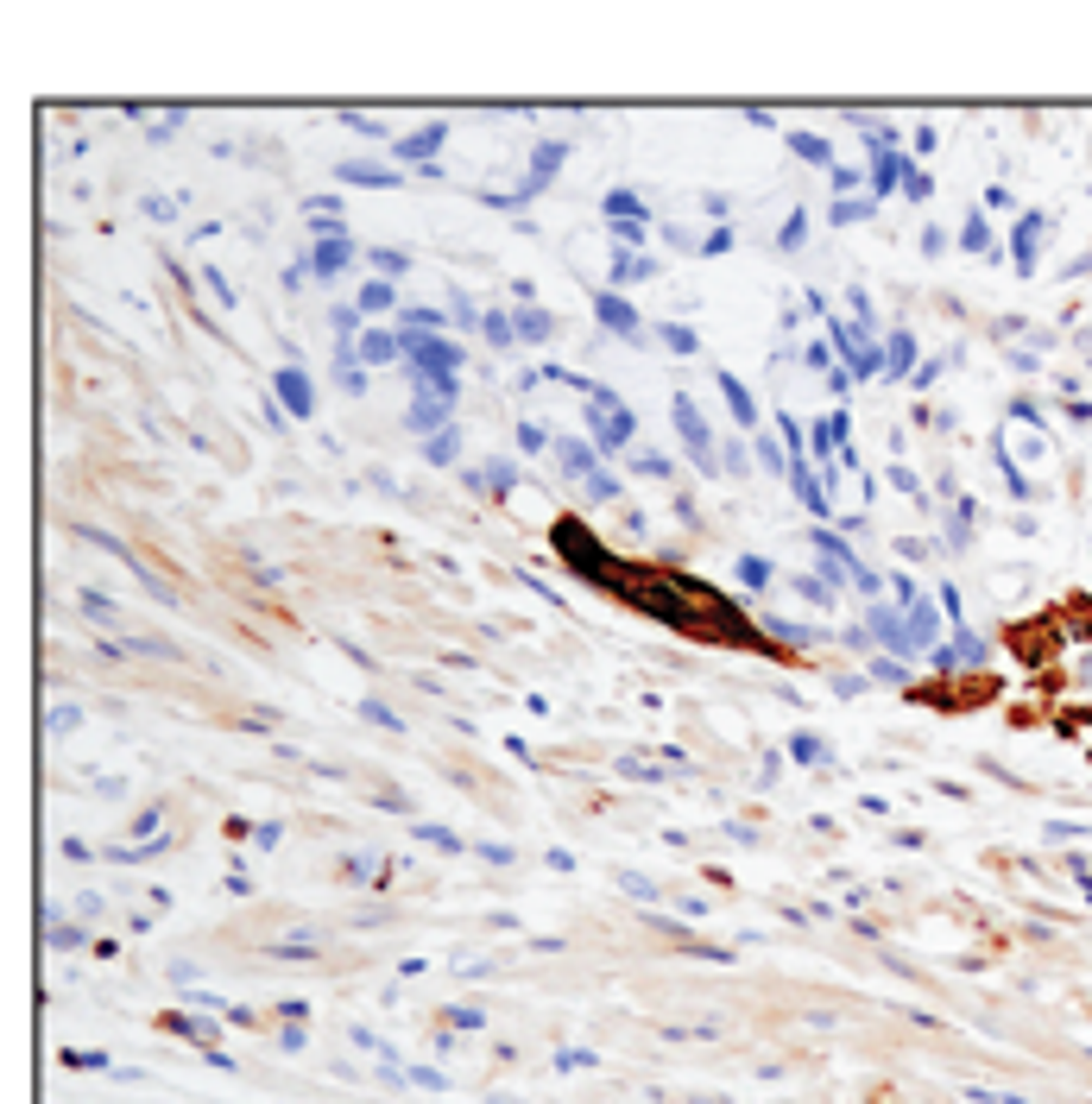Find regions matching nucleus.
<instances>
[{
    "label": "nucleus",
    "instance_id": "nucleus-13",
    "mask_svg": "<svg viewBox=\"0 0 1092 1104\" xmlns=\"http://www.w3.org/2000/svg\"><path fill=\"white\" fill-rule=\"evenodd\" d=\"M834 449H846V411H827L809 423V461L834 467Z\"/></svg>",
    "mask_w": 1092,
    "mask_h": 1104
},
{
    "label": "nucleus",
    "instance_id": "nucleus-48",
    "mask_svg": "<svg viewBox=\"0 0 1092 1104\" xmlns=\"http://www.w3.org/2000/svg\"><path fill=\"white\" fill-rule=\"evenodd\" d=\"M1036 234H1042V221L1029 215V221L1017 227V266H1023V272H1029V259H1036Z\"/></svg>",
    "mask_w": 1092,
    "mask_h": 1104
},
{
    "label": "nucleus",
    "instance_id": "nucleus-51",
    "mask_svg": "<svg viewBox=\"0 0 1092 1104\" xmlns=\"http://www.w3.org/2000/svg\"><path fill=\"white\" fill-rule=\"evenodd\" d=\"M871 682H897V688H903V682H909V669L897 663V656H878V663H871Z\"/></svg>",
    "mask_w": 1092,
    "mask_h": 1104
},
{
    "label": "nucleus",
    "instance_id": "nucleus-56",
    "mask_svg": "<svg viewBox=\"0 0 1092 1104\" xmlns=\"http://www.w3.org/2000/svg\"><path fill=\"white\" fill-rule=\"evenodd\" d=\"M177 209H184V202H171V196H146V215H152V221H177Z\"/></svg>",
    "mask_w": 1092,
    "mask_h": 1104
},
{
    "label": "nucleus",
    "instance_id": "nucleus-37",
    "mask_svg": "<svg viewBox=\"0 0 1092 1104\" xmlns=\"http://www.w3.org/2000/svg\"><path fill=\"white\" fill-rule=\"evenodd\" d=\"M733 574H739V581L752 587V594H764V587H771V574H777V568H771V562H764V556H739V562H733Z\"/></svg>",
    "mask_w": 1092,
    "mask_h": 1104
},
{
    "label": "nucleus",
    "instance_id": "nucleus-39",
    "mask_svg": "<svg viewBox=\"0 0 1092 1104\" xmlns=\"http://www.w3.org/2000/svg\"><path fill=\"white\" fill-rule=\"evenodd\" d=\"M184 114H190V107H164V114H146V139H152V146H164V139L184 127Z\"/></svg>",
    "mask_w": 1092,
    "mask_h": 1104
},
{
    "label": "nucleus",
    "instance_id": "nucleus-46",
    "mask_svg": "<svg viewBox=\"0 0 1092 1104\" xmlns=\"http://www.w3.org/2000/svg\"><path fill=\"white\" fill-rule=\"evenodd\" d=\"M449 316L461 322V329H480V316H487V309H474V297H467V291H449Z\"/></svg>",
    "mask_w": 1092,
    "mask_h": 1104
},
{
    "label": "nucleus",
    "instance_id": "nucleus-3",
    "mask_svg": "<svg viewBox=\"0 0 1092 1104\" xmlns=\"http://www.w3.org/2000/svg\"><path fill=\"white\" fill-rule=\"evenodd\" d=\"M556 543H562V562H569L575 574H581L587 587H606V594H626L619 587V568L606 556H600V543L587 531H575V524H556Z\"/></svg>",
    "mask_w": 1092,
    "mask_h": 1104
},
{
    "label": "nucleus",
    "instance_id": "nucleus-52",
    "mask_svg": "<svg viewBox=\"0 0 1092 1104\" xmlns=\"http://www.w3.org/2000/svg\"><path fill=\"white\" fill-rule=\"evenodd\" d=\"M959 247H973V253H986V247H991V227H986V221L973 215V221H966V234H959Z\"/></svg>",
    "mask_w": 1092,
    "mask_h": 1104
},
{
    "label": "nucleus",
    "instance_id": "nucleus-57",
    "mask_svg": "<svg viewBox=\"0 0 1092 1104\" xmlns=\"http://www.w3.org/2000/svg\"><path fill=\"white\" fill-rule=\"evenodd\" d=\"M360 713L373 719V726H404V719H398V713H392V707H379V701H360Z\"/></svg>",
    "mask_w": 1092,
    "mask_h": 1104
},
{
    "label": "nucleus",
    "instance_id": "nucleus-20",
    "mask_svg": "<svg viewBox=\"0 0 1092 1104\" xmlns=\"http://www.w3.org/2000/svg\"><path fill=\"white\" fill-rule=\"evenodd\" d=\"M600 215H606V221H651V209H644V196H638L632 184L606 189V202H600Z\"/></svg>",
    "mask_w": 1092,
    "mask_h": 1104
},
{
    "label": "nucleus",
    "instance_id": "nucleus-10",
    "mask_svg": "<svg viewBox=\"0 0 1092 1104\" xmlns=\"http://www.w3.org/2000/svg\"><path fill=\"white\" fill-rule=\"evenodd\" d=\"M455 423V404L449 398H436L429 386H411V411H404V429L411 436H436V429H449Z\"/></svg>",
    "mask_w": 1092,
    "mask_h": 1104
},
{
    "label": "nucleus",
    "instance_id": "nucleus-29",
    "mask_svg": "<svg viewBox=\"0 0 1092 1104\" xmlns=\"http://www.w3.org/2000/svg\"><path fill=\"white\" fill-rule=\"evenodd\" d=\"M789 152H796L802 164H821V171H834V146H827L821 133H802V127H796V133H789Z\"/></svg>",
    "mask_w": 1092,
    "mask_h": 1104
},
{
    "label": "nucleus",
    "instance_id": "nucleus-36",
    "mask_svg": "<svg viewBox=\"0 0 1092 1104\" xmlns=\"http://www.w3.org/2000/svg\"><path fill=\"white\" fill-rule=\"evenodd\" d=\"M657 341H664L669 347V354H694V347H701V341H694V329H689V322H657Z\"/></svg>",
    "mask_w": 1092,
    "mask_h": 1104
},
{
    "label": "nucleus",
    "instance_id": "nucleus-32",
    "mask_svg": "<svg viewBox=\"0 0 1092 1104\" xmlns=\"http://www.w3.org/2000/svg\"><path fill=\"white\" fill-rule=\"evenodd\" d=\"M335 120H341L347 133H360V139H386V133H392V127H386V114H360V107H341Z\"/></svg>",
    "mask_w": 1092,
    "mask_h": 1104
},
{
    "label": "nucleus",
    "instance_id": "nucleus-59",
    "mask_svg": "<svg viewBox=\"0 0 1092 1104\" xmlns=\"http://www.w3.org/2000/svg\"><path fill=\"white\" fill-rule=\"evenodd\" d=\"M827 386H834V398H846V392H853V373H846V366H834V373H827Z\"/></svg>",
    "mask_w": 1092,
    "mask_h": 1104
},
{
    "label": "nucleus",
    "instance_id": "nucleus-42",
    "mask_svg": "<svg viewBox=\"0 0 1092 1104\" xmlns=\"http://www.w3.org/2000/svg\"><path fill=\"white\" fill-rule=\"evenodd\" d=\"M606 234L619 240V253H638L644 234H651V221H606Z\"/></svg>",
    "mask_w": 1092,
    "mask_h": 1104
},
{
    "label": "nucleus",
    "instance_id": "nucleus-53",
    "mask_svg": "<svg viewBox=\"0 0 1092 1104\" xmlns=\"http://www.w3.org/2000/svg\"><path fill=\"white\" fill-rule=\"evenodd\" d=\"M202 284L215 291V304H227V309H234V284H227V278H221L215 266H202Z\"/></svg>",
    "mask_w": 1092,
    "mask_h": 1104
},
{
    "label": "nucleus",
    "instance_id": "nucleus-9",
    "mask_svg": "<svg viewBox=\"0 0 1092 1104\" xmlns=\"http://www.w3.org/2000/svg\"><path fill=\"white\" fill-rule=\"evenodd\" d=\"M461 479H467V493H480V499H512V486H518V461L493 454V461H480V467H461Z\"/></svg>",
    "mask_w": 1092,
    "mask_h": 1104
},
{
    "label": "nucleus",
    "instance_id": "nucleus-21",
    "mask_svg": "<svg viewBox=\"0 0 1092 1104\" xmlns=\"http://www.w3.org/2000/svg\"><path fill=\"white\" fill-rule=\"evenodd\" d=\"M102 656H177V644H164V638H133V631H120V638H102Z\"/></svg>",
    "mask_w": 1092,
    "mask_h": 1104
},
{
    "label": "nucleus",
    "instance_id": "nucleus-14",
    "mask_svg": "<svg viewBox=\"0 0 1092 1104\" xmlns=\"http://www.w3.org/2000/svg\"><path fill=\"white\" fill-rule=\"evenodd\" d=\"M329 379L347 392V398H367V360H360L347 341H335V347H329Z\"/></svg>",
    "mask_w": 1092,
    "mask_h": 1104
},
{
    "label": "nucleus",
    "instance_id": "nucleus-11",
    "mask_svg": "<svg viewBox=\"0 0 1092 1104\" xmlns=\"http://www.w3.org/2000/svg\"><path fill=\"white\" fill-rule=\"evenodd\" d=\"M354 259H360V247L347 240V227H341V234H322L316 247H310V272H316L322 284H335L347 266H354Z\"/></svg>",
    "mask_w": 1092,
    "mask_h": 1104
},
{
    "label": "nucleus",
    "instance_id": "nucleus-31",
    "mask_svg": "<svg viewBox=\"0 0 1092 1104\" xmlns=\"http://www.w3.org/2000/svg\"><path fill=\"white\" fill-rule=\"evenodd\" d=\"M442 322H449V309H436V304H411L398 316V329H417V334H442Z\"/></svg>",
    "mask_w": 1092,
    "mask_h": 1104
},
{
    "label": "nucleus",
    "instance_id": "nucleus-27",
    "mask_svg": "<svg viewBox=\"0 0 1092 1104\" xmlns=\"http://www.w3.org/2000/svg\"><path fill=\"white\" fill-rule=\"evenodd\" d=\"M764 638H771V644H789V651H809V644H821V631H814V625H796V619H764Z\"/></svg>",
    "mask_w": 1092,
    "mask_h": 1104
},
{
    "label": "nucleus",
    "instance_id": "nucleus-47",
    "mask_svg": "<svg viewBox=\"0 0 1092 1104\" xmlns=\"http://www.w3.org/2000/svg\"><path fill=\"white\" fill-rule=\"evenodd\" d=\"M733 247H739V234H733V227H714V234H707L701 247H694V253H701V259H720V253H733Z\"/></svg>",
    "mask_w": 1092,
    "mask_h": 1104
},
{
    "label": "nucleus",
    "instance_id": "nucleus-28",
    "mask_svg": "<svg viewBox=\"0 0 1092 1104\" xmlns=\"http://www.w3.org/2000/svg\"><path fill=\"white\" fill-rule=\"evenodd\" d=\"M367 266H373V278L398 284L404 272H411V253H404V247H373V253H367Z\"/></svg>",
    "mask_w": 1092,
    "mask_h": 1104
},
{
    "label": "nucleus",
    "instance_id": "nucleus-8",
    "mask_svg": "<svg viewBox=\"0 0 1092 1104\" xmlns=\"http://www.w3.org/2000/svg\"><path fill=\"white\" fill-rule=\"evenodd\" d=\"M442 146H449V114L424 120V127H417V133H404V139H398V146H392V152H398V164H424V171H429V164H436V152H442Z\"/></svg>",
    "mask_w": 1092,
    "mask_h": 1104
},
{
    "label": "nucleus",
    "instance_id": "nucleus-2",
    "mask_svg": "<svg viewBox=\"0 0 1092 1104\" xmlns=\"http://www.w3.org/2000/svg\"><path fill=\"white\" fill-rule=\"evenodd\" d=\"M669 423H676V436H682V454H689L701 474H726V467H720V442H714V429H707L701 404H694L689 392L669 398Z\"/></svg>",
    "mask_w": 1092,
    "mask_h": 1104
},
{
    "label": "nucleus",
    "instance_id": "nucleus-50",
    "mask_svg": "<svg viewBox=\"0 0 1092 1104\" xmlns=\"http://www.w3.org/2000/svg\"><path fill=\"white\" fill-rule=\"evenodd\" d=\"M632 474H644V479H669V461H664V454H632Z\"/></svg>",
    "mask_w": 1092,
    "mask_h": 1104
},
{
    "label": "nucleus",
    "instance_id": "nucleus-16",
    "mask_svg": "<svg viewBox=\"0 0 1092 1104\" xmlns=\"http://www.w3.org/2000/svg\"><path fill=\"white\" fill-rule=\"evenodd\" d=\"M335 177H341V184H367V189H398L404 184L398 164H373V159H341Z\"/></svg>",
    "mask_w": 1092,
    "mask_h": 1104
},
{
    "label": "nucleus",
    "instance_id": "nucleus-54",
    "mask_svg": "<svg viewBox=\"0 0 1092 1104\" xmlns=\"http://www.w3.org/2000/svg\"><path fill=\"white\" fill-rule=\"evenodd\" d=\"M417 833H424V839H429V846H436V852H461V839H455L449 827H417Z\"/></svg>",
    "mask_w": 1092,
    "mask_h": 1104
},
{
    "label": "nucleus",
    "instance_id": "nucleus-30",
    "mask_svg": "<svg viewBox=\"0 0 1092 1104\" xmlns=\"http://www.w3.org/2000/svg\"><path fill=\"white\" fill-rule=\"evenodd\" d=\"M76 612H82V619H95V625H127V619H120V606H114L107 594H95V587H82V594H76Z\"/></svg>",
    "mask_w": 1092,
    "mask_h": 1104
},
{
    "label": "nucleus",
    "instance_id": "nucleus-40",
    "mask_svg": "<svg viewBox=\"0 0 1092 1104\" xmlns=\"http://www.w3.org/2000/svg\"><path fill=\"white\" fill-rule=\"evenodd\" d=\"M720 467H726V474H746V467H752V436H733V442H720Z\"/></svg>",
    "mask_w": 1092,
    "mask_h": 1104
},
{
    "label": "nucleus",
    "instance_id": "nucleus-45",
    "mask_svg": "<svg viewBox=\"0 0 1092 1104\" xmlns=\"http://www.w3.org/2000/svg\"><path fill=\"white\" fill-rule=\"evenodd\" d=\"M802 366H814V373H834V341H802Z\"/></svg>",
    "mask_w": 1092,
    "mask_h": 1104
},
{
    "label": "nucleus",
    "instance_id": "nucleus-58",
    "mask_svg": "<svg viewBox=\"0 0 1092 1104\" xmlns=\"http://www.w3.org/2000/svg\"><path fill=\"white\" fill-rule=\"evenodd\" d=\"M310 278H316V272H310V253H304V259H297V266H291V272H284V291H304V284H310Z\"/></svg>",
    "mask_w": 1092,
    "mask_h": 1104
},
{
    "label": "nucleus",
    "instance_id": "nucleus-41",
    "mask_svg": "<svg viewBox=\"0 0 1092 1104\" xmlns=\"http://www.w3.org/2000/svg\"><path fill=\"white\" fill-rule=\"evenodd\" d=\"M329 329H335V334H341V341H347V347H354V341H360V334H367V329H360V309H354V304H335V309H329Z\"/></svg>",
    "mask_w": 1092,
    "mask_h": 1104
},
{
    "label": "nucleus",
    "instance_id": "nucleus-34",
    "mask_svg": "<svg viewBox=\"0 0 1092 1104\" xmlns=\"http://www.w3.org/2000/svg\"><path fill=\"white\" fill-rule=\"evenodd\" d=\"M871 209H878V196H840L834 209H827V221H834V227H853V221H866Z\"/></svg>",
    "mask_w": 1092,
    "mask_h": 1104
},
{
    "label": "nucleus",
    "instance_id": "nucleus-12",
    "mask_svg": "<svg viewBox=\"0 0 1092 1104\" xmlns=\"http://www.w3.org/2000/svg\"><path fill=\"white\" fill-rule=\"evenodd\" d=\"M789 486H796V499L809 506V518H827L834 511V499H827V479L814 474V461L802 449H789Z\"/></svg>",
    "mask_w": 1092,
    "mask_h": 1104
},
{
    "label": "nucleus",
    "instance_id": "nucleus-25",
    "mask_svg": "<svg viewBox=\"0 0 1092 1104\" xmlns=\"http://www.w3.org/2000/svg\"><path fill=\"white\" fill-rule=\"evenodd\" d=\"M392 304H398V284H386V278H367V284L354 291V309H360V316H386Z\"/></svg>",
    "mask_w": 1092,
    "mask_h": 1104
},
{
    "label": "nucleus",
    "instance_id": "nucleus-6",
    "mask_svg": "<svg viewBox=\"0 0 1092 1104\" xmlns=\"http://www.w3.org/2000/svg\"><path fill=\"white\" fill-rule=\"evenodd\" d=\"M272 398L284 404V417H316V379L297 360H284L279 373H272Z\"/></svg>",
    "mask_w": 1092,
    "mask_h": 1104
},
{
    "label": "nucleus",
    "instance_id": "nucleus-19",
    "mask_svg": "<svg viewBox=\"0 0 1092 1104\" xmlns=\"http://www.w3.org/2000/svg\"><path fill=\"white\" fill-rule=\"evenodd\" d=\"M720 398H726V411H733V423H739V429H752V436H758V398H752V392L739 386L733 373H720Z\"/></svg>",
    "mask_w": 1092,
    "mask_h": 1104
},
{
    "label": "nucleus",
    "instance_id": "nucleus-33",
    "mask_svg": "<svg viewBox=\"0 0 1092 1104\" xmlns=\"http://www.w3.org/2000/svg\"><path fill=\"white\" fill-rule=\"evenodd\" d=\"M789 758H796V764H827V758H834V751H827V739H821V732H796V739H789Z\"/></svg>",
    "mask_w": 1092,
    "mask_h": 1104
},
{
    "label": "nucleus",
    "instance_id": "nucleus-23",
    "mask_svg": "<svg viewBox=\"0 0 1092 1104\" xmlns=\"http://www.w3.org/2000/svg\"><path fill=\"white\" fill-rule=\"evenodd\" d=\"M909 366H916V341H909V329H891V341H884V379H909Z\"/></svg>",
    "mask_w": 1092,
    "mask_h": 1104
},
{
    "label": "nucleus",
    "instance_id": "nucleus-60",
    "mask_svg": "<svg viewBox=\"0 0 1092 1104\" xmlns=\"http://www.w3.org/2000/svg\"><path fill=\"white\" fill-rule=\"evenodd\" d=\"M827 177H834V189H853V184H859V171H853V164H834Z\"/></svg>",
    "mask_w": 1092,
    "mask_h": 1104
},
{
    "label": "nucleus",
    "instance_id": "nucleus-5",
    "mask_svg": "<svg viewBox=\"0 0 1092 1104\" xmlns=\"http://www.w3.org/2000/svg\"><path fill=\"white\" fill-rule=\"evenodd\" d=\"M562 164H569V139H544V146L531 152V164H524V177H518V189H512V196H518L524 209H531V202L549 189V177H556Z\"/></svg>",
    "mask_w": 1092,
    "mask_h": 1104
},
{
    "label": "nucleus",
    "instance_id": "nucleus-4",
    "mask_svg": "<svg viewBox=\"0 0 1092 1104\" xmlns=\"http://www.w3.org/2000/svg\"><path fill=\"white\" fill-rule=\"evenodd\" d=\"M594 322H600V334H613V341H626V347H651L657 341V334L644 329V316L632 309V297L613 291V284H600V291H594Z\"/></svg>",
    "mask_w": 1092,
    "mask_h": 1104
},
{
    "label": "nucleus",
    "instance_id": "nucleus-24",
    "mask_svg": "<svg viewBox=\"0 0 1092 1104\" xmlns=\"http://www.w3.org/2000/svg\"><path fill=\"white\" fill-rule=\"evenodd\" d=\"M424 461L429 467H461V429H436V436H424Z\"/></svg>",
    "mask_w": 1092,
    "mask_h": 1104
},
{
    "label": "nucleus",
    "instance_id": "nucleus-18",
    "mask_svg": "<svg viewBox=\"0 0 1092 1104\" xmlns=\"http://www.w3.org/2000/svg\"><path fill=\"white\" fill-rule=\"evenodd\" d=\"M512 322H518V341L524 347H549V341H556V316H549L544 304H518V309H512Z\"/></svg>",
    "mask_w": 1092,
    "mask_h": 1104
},
{
    "label": "nucleus",
    "instance_id": "nucleus-49",
    "mask_svg": "<svg viewBox=\"0 0 1092 1104\" xmlns=\"http://www.w3.org/2000/svg\"><path fill=\"white\" fill-rule=\"evenodd\" d=\"M518 449H524V454H544V449H556V442L544 436V423H531V417H524V423H518Z\"/></svg>",
    "mask_w": 1092,
    "mask_h": 1104
},
{
    "label": "nucleus",
    "instance_id": "nucleus-35",
    "mask_svg": "<svg viewBox=\"0 0 1092 1104\" xmlns=\"http://www.w3.org/2000/svg\"><path fill=\"white\" fill-rule=\"evenodd\" d=\"M752 461H758V467H771V474H789V454H783V442H777V436H764V429L752 436Z\"/></svg>",
    "mask_w": 1092,
    "mask_h": 1104
},
{
    "label": "nucleus",
    "instance_id": "nucleus-26",
    "mask_svg": "<svg viewBox=\"0 0 1092 1104\" xmlns=\"http://www.w3.org/2000/svg\"><path fill=\"white\" fill-rule=\"evenodd\" d=\"M480 334H487V341H493L499 354L524 347V341H518V322H512V309H487V316H480Z\"/></svg>",
    "mask_w": 1092,
    "mask_h": 1104
},
{
    "label": "nucleus",
    "instance_id": "nucleus-55",
    "mask_svg": "<svg viewBox=\"0 0 1092 1104\" xmlns=\"http://www.w3.org/2000/svg\"><path fill=\"white\" fill-rule=\"evenodd\" d=\"M929 189H934V184H929V177L916 171V164H909V177H903V196H909V202H929Z\"/></svg>",
    "mask_w": 1092,
    "mask_h": 1104
},
{
    "label": "nucleus",
    "instance_id": "nucleus-22",
    "mask_svg": "<svg viewBox=\"0 0 1092 1104\" xmlns=\"http://www.w3.org/2000/svg\"><path fill=\"white\" fill-rule=\"evenodd\" d=\"M638 278H657V259H651V253H613L606 284H613V291H626V284H638Z\"/></svg>",
    "mask_w": 1092,
    "mask_h": 1104
},
{
    "label": "nucleus",
    "instance_id": "nucleus-61",
    "mask_svg": "<svg viewBox=\"0 0 1092 1104\" xmlns=\"http://www.w3.org/2000/svg\"><path fill=\"white\" fill-rule=\"evenodd\" d=\"M76 719H82L76 707H57V713H51V732H70V726H76Z\"/></svg>",
    "mask_w": 1092,
    "mask_h": 1104
},
{
    "label": "nucleus",
    "instance_id": "nucleus-15",
    "mask_svg": "<svg viewBox=\"0 0 1092 1104\" xmlns=\"http://www.w3.org/2000/svg\"><path fill=\"white\" fill-rule=\"evenodd\" d=\"M549 454H556V467L569 479H594L600 474V449H594V442H581V436H556V449H549Z\"/></svg>",
    "mask_w": 1092,
    "mask_h": 1104
},
{
    "label": "nucleus",
    "instance_id": "nucleus-44",
    "mask_svg": "<svg viewBox=\"0 0 1092 1104\" xmlns=\"http://www.w3.org/2000/svg\"><path fill=\"white\" fill-rule=\"evenodd\" d=\"M796 594H802V599H809V606H834V599H840V594H834V587H827V581H821V574H796Z\"/></svg>",
    "mask_w": 1092,
    "mask_h": 1104
},
{
    "label": "nucleus",
    "instance_id": "nucleus-43",
    "mask_svg": "<svg viewBox=\"0 0 1092 1104\" xmlns=\"http://www.w3.org/2000/svg\"><path fill=\"white\" fill-rule=\"evenodd\" d=\"M802 240H809V209H789V221H783V234H777V247H783V253H796Z\"/></svg>",
    "mask_w": 1092,
    "mask_h": 1104
},
{
    "label": "nucleus",
    "instance_id": "nucleus-17",
    "mask_svg": "<svg viewBox=\"0 0 1092 1104\" xmlns=\"http://www.w3.org/2000/svg\"><path fill=\"white\" fill-rule=\"evenodd\" d=\"M354 354L367 360V366H404L398 329H379V322H373V329H367V334H360V341H354Z\"/></svg>",
    "mask_w": 1092,
    "mask_h": 1104
},
{
    "label": "nucleus",
    "instance_id": "nucleus-1",
    "mask_svg": "<svg viewBox=\"0 0 1092 1104\" xmlns=\"http://www.w3.org/2000/svg\"><path fill=\"white\" fill-rule=\"evenodd\" d=\"M809 549H814V574H821V581L827 587H834V594H840V587H859V594H878V574H871L866 568V562H853V549H846V537H840V531H827V524H814V531H809Z\"/></svg>",
    "mask_w": 1092,
    "mask_h": 1104
},
{
    "label": "nucleus",
    "instance_id": "nucleus-38",
    "mask_svg": "<svg viewBox=\"0 0 1092 1104\" xmlns=\"http://www.w3.org/2000/svg\"><path fill=\"white\" fill-rule=\"evenodd\" d=\"M619 493H626V486H619V474H606V467H600L594 479H581V499H594V506H613Z\"/></svg>",
    "mask_w": 1092,
    "mask_h": 1104
},
{
    "label": "nucleus",
    "instance_id": "nucleus-7",
    "mask_svg": "<svg viewBox=\"0 0 1092 1104\" xmlns=\"http://www.w3.org/2000/svg\"><path fill=\"white\" fill-rule=\"evenodd\" d=\"M866 631H871V644H884V651H897V656H916V638H909V619L897 606H884V599H871L866 606Z\"/></svg>",
    "mask_w": 1092,
    "mask_h": 1104
}]
</instances>
